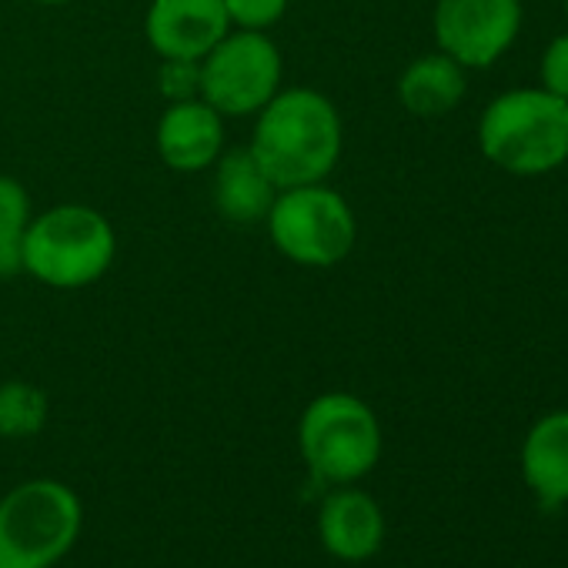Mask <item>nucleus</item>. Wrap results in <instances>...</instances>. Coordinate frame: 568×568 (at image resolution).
<instances>
[{
    "label": "nucleus",
    "mask_w": 568,
    "mask_h": 568,
    "mask_svg": "<svg viewBox=\"0 0 568 568\" xmlns=\"http://www.w3.org/2000/svg\"><path fill=\"white\" fill-rule=\"evenodd\" d=\"M247 151L277 191L325 181L342 158V114L315 88L277 91L257 114Z\"/></svg>",
    "instance_id": "nucleus-1"
},
{
    "label": "nucleus",
    "mask_w": 568,
    "mask_h": 568,
    "mask_svg": "<svg viewBox=\"0 0 568 568\" xmlns=\"http://www.w3.org/2000/svg\"><path fill=\"white\" fill-rule=\"evenodd\" d=\"M24 271V237L0 234V281H8Z\"/></svg>",
    "instance_id": "nucleus-20"
},
{
    "label": "nucleus",
    "mask_w": 568,
    "mask_h": 568,
    "mask_svg": "<svg viewBox=\"0 0 568 568\" xmlns=\"http://www.w3.org/2000/svg\"><path fill=\"white\" fill-rule=\"evenodd\" d=\"M31 197L24 184L11 174H0V234L4 237H24L31 224Z\"/></svg>",
    "instance_id": "nucleus-16"
},
{
    "label": "nucleus",
    "mask_w": 568,
    "mask_h": 568,
    "mask_svg": "<svg viewBox=\"0 0 568 568\" xmlns=\"http://www.w3.org/2000/svg\"><path fill=\"white\" fill-rule=\"evenodd\" d=\"M281 51L264 31H227L201 61V98L221 118H251L281 91Z\"/></svg>",
    "instance_id": "nucleus-7"
},
{
    "label": "nucleus",
    "mask_w": 568,
    "mask_h": 568,
    "mask_svg": "<svg viewBox=\"0 0 568 568\" xmlns=\"http://www.w3.org/2000/svg\"><path fill=\"white\" fill-rule=\"evenodd\" d=\"M521 478L541 505H568V408L541 415L525 432Z\"/></svg>",
    "instance_id": "nucleus-12"
},
{
    "label": "nucleus",
    "mask_w": 568,
    "mask_h": 568,
    "mask_svg": "<svg viewBox=\"0 0 568 568\" xmlns=\"http://www.w3.org/2000/svg\"><path fill=\"white\" fill-rule=\"evenodd\" d=\"M325 548L342 561H365L385 541V515L362 488H338L325 498L318 515Z\"/></svg>",
    "instance_id": "nucleus-11"
},
{
    "label": "nucleus",
    "mask_w": 568,
    "mask_h": 568,
    "mask_svg": "<svg viewBox=\"0 0 568 568\" xmlns=\"http://www.w3.org/2000/svg\"><path fill=\"white\" fill-rule=\"evenodd\" d=\"M78 495L54 481L34 478L0 498V568H51L81 531Z\"/></svg>",
    "instance_id": "nucleus-4"
},
{
    "label": "nucleus",
    "mask_w": 568,
    "mask_h": 568,
    "mask_svg": "<svg viewBox=\"0 0 568 568\" xmlns=\"http://www.w3.org/2000/svg\"><path fill=\"white\" fill-rule=\"evenodd\" d=\"M154 144L171 171H207L224 151V118L204 98L168 104V111L158 121Z\"/></svg>",
    "instance_id": "nucleus-10"
},
{
    "label": "nucleus",
    "mask_w": 568,
    "mask_h": 568,
    "mask_svg": "<svg viewBox=\"0 0 568 568\" xmlns=\"http://www.w3.org/2000/svg\"><path fill=\"white\" fill-rule=\"evenodd\" d=\"M521 21V0H438L432 31L442 54L465 71H485L511 51Z\"/></svg>",
    "instance_id": "nucleus-8"
},
{
    "label": "nucleus",
    "mask_w": 568,
    "mask_h": 568,
    "mask_svg": "<svg viewBox=\"0 0 568 568\" xmlns=\"http://www.w3.org/2000/svg\"><path fill=\"white\" fill-rule=\"evenodd\" d=\"M48 395L28 382L0 385V435L4 438H31L48 425Z\"/></svg>",
    "instance_id": "nucleus-15"
},
{
    "label": "nucleus",
    "mask_w": 568,
    "mask_h": 568,
    "mask_svg": "<svg viewBox=\"0 0 568 568\" xmlns=\"http://www.w3.org/2000/svg\"><path fill=\"white\" fill-rule=\"evenodd\" d=\"M158 91L168 104L201 98V61H161Z\"/></svg>",
    "instance_id": "nucleus-18"
},
{
    "label": "nucleus",
    "mask_w": 568,
    "mask_h": 568,
    "mask_svg": "<svg viewBox=\"0 0 568 568\" xmlns=\"http://www.w3.org/2000/svg\"><path fill=\"white\" fill-rule=\"evenodd\" d=\"M224 11L237 31H267L284 18L288 0H224Z\"/></svg>",
    "instance_id": "nucleus-17"
},
{
    "label": "nucleus",
    "mask_w": 568,
    "mask_h": 568,
    "mask_svg": "<svg viewBox=\"0 0 568 568\" xmlns=\"http://www.w3.org/2000/svg\"><path fill=\"white\" fill-rule=\"evenodd\" d=\"M34 4H71V0H34Z\"/></svg>",
    "instance_id": "nucleus-21"
},
{
    "label": "nucleus",
    "mask_w": 568,
    "mask_h": 568,
    "mask_svg": "<svg viewBox=\"0 0 568 568\" xmlns=\"http://www.w3.org/2000/svg\"><path fill=\"white\" fill-rule=\"evenodd\" d=\"M118 254L111 221L88 204H58L24 231V271L48 288L74 292L101 281Z\"/></svg>",
    "instance_id": "nucleus-3"
},
{
    "label": "nucleus",
    "mask_w": 568,
    "mask_h": 568,
    "mask_svg": "<svg viewBox=\"0 0 568 568\" xmlns=\"http://www.w3.org/2000/svg\"><path fill=\"white\" fill-rule=\"evenodd\" d=\"M231 31L224 0H151L144 34L161 61H204Z\"/></svg>",
    "instance_id": "nucleus-9"
},
{
    "label": "nucleus",
    "mask_w": 568,
    "mask_h": 568,
    "mask_svg": "<svg viewBox=\"0 0 568 568\" xmlns=\"http://www.w3.org/2000/svg\"><path fill=\"white\" fill-rule=\"evenodd\" d=\"M468 91V71L448 54H422L398 78V101L412 118H445L452 114Z\"/></svg>",
    "instance_id": "nucleus-14"
},
{
    "label": "nucleus",
    "mask_w": 568,
    "mask_h": 568,
    "mask_svg": "<svg viewBox=\"0 0 568 568\" xmlns=\"http://www.w3.org/2000/svg\"><path fill=\"white\" fill-rule=\"evenodd\" d=\"M298 445L322 481L352 485L382 458V425L372 405L348 392L318 395L298 425Z\"/></svg>",
    "instance_id": "nucleus-6"
},
{
    "label": "nucleus",
    "mask_w": 568,
    "mask_h": 568,
    "mask_svg": "<svg viewBox=\"0 0 568 568\" xmlns=\"http://www.w3.org/2000/svg\"><path fill=\"white\" fill-rule=\"evenodd\" d=\"M565 21H568V0H565Z\"/></svg>",
    "instance_id": "nucleus-22"
},
{
    "label": "nucleus",
    "mask_w": 568,
    "mask_h": 568,
    "mask_svg": "<svg viewBox=\"0 0 568 568\" xmlns=\"http://www.w3.org/2000/svg\"><path fill=\"white\" fill-rule=\"evenodd\" d=\"M264 224L274 247L302 267L342 264L358 241L352 204L325 181L277 191Z\"/></svg>",
    "instance_id": "nucleus-5"
},
{
    "label": "nucleus",
    "mask_w": 568,
    "mask_h": 568,
    "mask_svg": "<svg viewBox=\"0 0 568 568\" xmlns=\"http://www.w3.org/2000/svg\"><path fill=\"white\" fill-rule=\"evenodd\" d=\"M211 197L231 224H257L267 217L277 187L247 148H234L214 161Z\"/></svg>",
    "instance_id": "nucleus-13"
},
{
    "label": "nucleus",
    "mask_w": 568,
    "mask_h": 568,
    "mask_svg": "<svg viewBox=\"0 0 568 568\" xmlns=\"http://www.w3.org/2000/svg\"><path fill=\"white\" fill-rule=\"evenodd\" d=\"M485 161L511 178H541L568 161V101L545 88H515L478 118Z\"/></svg>",
    "instance_id": "nucleus-2"
},
{
    "label": "nucleus",
    "mask_w": 568,
    "mask_h": 568,
    "mask_svg": "<svg viewBox=\"0 0 568 568\" xmlns=\"http://www.w3.org/2000/svg\"><path fill=\"white\" fill-rule=\"evenodd\" d=\"M538 88H545L548 94L568 101V34L551 38V44L541 51V61H538Z\"/></svg>",
    "instance_id": "nucleus-19"
}]
</instances>
